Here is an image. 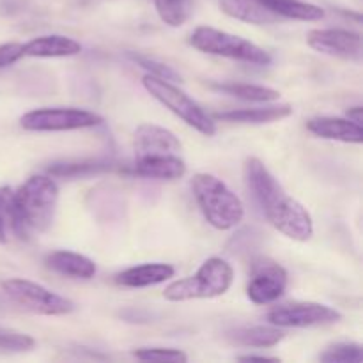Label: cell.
Segmentation results:
<instances>
[{
  "instance_id": "obj_18",
  "label": "cell",
  "mask_w": 363,
  "mask_h": 363,
  "mask_svg": "<svg viewBox=\"0 0 363 363\" xmlns=\"http://www.w3.org/2000/svg\"><path fill=\"white\" fill-rule=\"evenodd\" d=\"M286 337V333L279 328V326H241V328H234L227 332V340L230 344H236L241 347H259V350H266V347H275L280 344Z\"/></svg>"
},
{
  "instance_id": "obj_23",
  "label": "cell",
  "mask_w": 363,
  "mask_h": 363,
  "mask_svg": "<svg viewBox=\"0 0 363 363\" xmlns=\"http://www.w3.org/2000/svg\"><path fill=\"white\" fill-rule=\"evenodd\" d=\"M209 87L222 92V94H229V96H234V98L245 99V101L272 103V101H277V99H280V92L277 91V89L264 87V85L227 82V84H211Z\"/></svg>"
},
{
  "instance_id": "obj_30",
  "label": "cell",
  "mask_w": 363,
  "mask_h": 363,
  "mask_svg": "<svg viewBox=\"0 0 363 363\" xmlns=\"http://www.w3.org/2000/svg\"><path fill=\"white\" fill-rule=\"evenodd\" d=\"M23 59V45L21 43H4L0 45V67L13 66Z\"/></svg>"
},
{
  "instance_id": "obj_22",
  "label": "cell",
  "mask_w": 363,
  "mask_h": 363,
  "mask_svg": "<svg viewBox=\"0 0 363 363\" xmlns=\"http://www.w3.org/2000/svg\"><path fill=\"white\" fill-rule=\"evenodd\" d=\"M112 162L106 160H82V162H55L48 167V172L57 177L78 179V177L96 176L112 170Z\"/></svg>"
},
{
  "instance_id": "obj_25",
  "label": "cell",
  "mask_w": 363,
  "mask_h": 363,
  "mask_svg": "<svg viewBox=\"0 0 363 363\" xmlns=\"http://www.w3.org/2000/svg\"><path fill=\"white\" fill-rule=\"evenodd\" d=\"M155 7L163 23L183 27L191 16V0H155Z\"/></svg>"
},
{
  "instance_id": "obj_1",
  "label": "cell",
  "mask_w": 363,
  "mask_h": 363,
  "mask_svg": "<svg viewBox=\"0 0 363 363\" xmlns=\"http://www.w3.org/2000/svg\"><path fill=\"white\" fill-rule=\"evenodd\" d=\"M245 183L261 208L262 215L279 233L294 241H308L314 236V222L301 202L286 194L282 184L259 158H248L243 167Z\"/></svg>"
},
{
  "instance_id": "obj_7",
  "label": "cell",
  "mask_w": 363,
  "mask_h": 363,
  "mask_svg": "<svg viewBox=\"0 0 363 363\" xmlns=\"http://www.w3.org/2000/svg\"><path fill=\"white\" fill-rule=\"evenodd\" d=\"M2 289L14 303L39 315H66L74 311V303L67 298L46 289L41 284L25 279H9L2 282Z\"/></svg>"
},
{
  "instance_id": "obj_15",
  "label": "cell",
  "mask_w": 363,
  "mask_h": 363,
  "mask_svg": "<svg viewBox=\"0 0 363 363\" xmlns=\"http://www.w3.org/2000/svg\"><path fill=\"white\" fill-rule=\"evenodd\" d=\"M174 275H176V269H174L172 264H165V262H147V264L133 266L130 269H124L123 273H119L116 277V282L124 287L142 289V287H151L167 282Z\"/></svg>"
},
{
  "instance_id": "obj_3",
  "label": "cell",
  "mask_w": 363,
  "mask_h": 363,
  "mask_svg": "<svg viewBox=\"0 0 363 363\" xmlns=\"http://www.w3.org/2000/svg\"><path fill=\"white\" fill-rule=\"evenodd\" d=\"M191 190H194L202 215L215 229L229 230L243 222V202L216 176L197 174L191 179Z\"/></svg>"
},
{
  "instance_id": "obj_27",
  "label": "cell",
  "mask_w": 363,
  "mask_h": 363,
  "mask_svg": "<svg viewBox=\"0 0 363 363\" xmlns=\"http://www.w3.org/2000/svg\"><path fill=\"white\" fill-rule=\"evenodd\" d=\"M133 357L142 362H188L186 353H183L181 350H174V347H138L133 351Z\"/></svg>"
},
{
  "instance_id": "obj_21",
  "label": "cell",
  "mask_w": 363,
  "mask_h": 363,
  "mask_svg": "<svg viewBox=\"0 0 363 363\" xmlns=\"http://www.w3.org/2000/svg\"><path fill=\"white\" fill-rule=\"evenodd\" d=\"M273 14L279 18L298 21H318L325 18V9L303 0H262Z\"/></svg>"
},
{
  "instance_id": "obj_32",
  "label": "cell",
  "mask_w": 363,
  "mask_h": 363,
  "mask_svg": "<svg viewBox=\"0 0 363 363\" xmlns=\"http://www.w3.org/2000/svg\"><path fill=\"white\" fill-rule=\"evenodd\" d=\"M346 117L350 121H353L354 124H360L362 126V106H351L346 112Z\"/></svg>"
},
{
  "instance_id": "obj_11",
  "label": "cell",
  "mask_w": 363,
  "mask_h": 363,
  "mask_svg": "<svg viewBox=\"0 0 363 363\" xmlns=\"http://www.w3.org/2000/svg\"><path fill=\"white\" fill-rule=\"evenodd\" d=\"M307 43L312 50L323 55L362 62V34L346 28H314L307 34Z\"/></svg>"
},
{
  "instance_id": "obj_8",
  "label": "cell",
  "mask_w": 363,
  "mask_h": 363,
  "mask_svg": "<svg viewBox=\"0 0 363 363\" xmlns=\"http://www.w3.org/2000/svg\"><path fill=\"white\" fill-rule=\"evenodd\" d=\"M103 123V117L91 110L82 108H38L21 116L20 126L27 131H74L94 128Z\"/></svg>"
},
{
  "instance_id": "obj_17",
  "label": "cell",
  "mask_w": 363,
  "mask_h": 363,
  "mask_svg": "<svg viewBox=\"0 0 363 363\" xmlns=\"http://www.w3.org/2000/svg\"><path fill=\"white\" fill-rule=\"evenodd\" d=\"M46 268L59 273L62 277H71V279L91 280L96 275V264L92 259L85 255L77 254L69 250H57L52 252L45 257Z\"/></svg>"
},
{
  "instance_id": "obj_13",
  "label": "cell",
  "mask_w": 363,
  "mask_h": 363,
  "mask_svg": "<svg viewBox=\"0 0 363 363\" xmlns=\"http://www.w3.org/2000/svg\"><path fill=\"white\" fill-rule=\"evenodd\" d=\"M135 174L147 179L176 181L186 174V163L179 155L137 156Z\"/></svg>"
},
{
  "instance_id": "obj_12",
  "label": "cell",
  "mask_w": 363,
  "mask_h": 363,
  "mask_svg": "<svg viewBox=\"0 0 363 363\" xmlns=\"http://www.w3.org/2000/svg\"><path fill=\"white\" fill-rule=\"evenodd\" d=\"M135 149H137V156L179 155L181 142L167 128L145 123L135 130Z\"/></svg>"
},
{
  "instance_id": "obj_20",
  "label": "cell",
  "mask_w": 363,
  "mask_h": 363,
  "mask_svg": "<svg viewBox=\"0 0 363 363\" xmlns=\"http://www.w3.org/2000/svg\"><path fill=\"white\" fill-rule=\"evenodd\" d=\"M293 113V106L284 103V105H269L264 108H241L229 110V112L215 113L216 121L223 123H240V124H266L277 123Z\"/></svg>"
},
{
  "instance_id": "obj_26",
  "label": "cell",
  "mask_w": 363,
  "mask_h": 363,
  "mask_svg": "<svg viewBox=\"0 0 363 363\" xmlns=\"http://www.w3.org/2000/svg\"><path fill=\"white\" fill-rule=\"evenodd\" d=\"M319 360L325 363H362L363 350L357 342H337L326 347Z\"/></svg>"
},
{
  "instance_id": "obj_31",
  "label": "cell",
  "mask_w": 363,
  "mask_h": 363,
  "mask_svg": "<svg viewBox=\"0 0 363 363\" xmlns=\"http://www.w3.org/2000/svg\"><path fill=\"white\" fill-rule=\"evenodd\" d=\"M240 362H280L277 357H266V354H245V357H238Z\"/></svg>"
},
{
  "instance_id": "obj_19",
  "label": "cell",
  "mask_w": 363,
  "mask_h": 363,
  "mask_svg": "<svg viewBox=\"0 0 363 363\" xmlns=\"http://www.w3.org/2000/svg\"><path fill=\"white\" fill-rule=\"evenodd\" d=\"M220 9L234 20L252 25H272L280 20L262 0H220Z\"/></svg>"
},
{
  "instance_id": "obj_2",
  "label": "cell",
  "mask_w": 363,
  "mask_h": 363,
  "mask_svg": "<svg viewBox=\"0 0 363 363\" xmlns=\"http://www.w3.org/2000/svg\"><path fill=\"white\" fill-rule=\"evenodd\" d=\"M13 201L25 236L27 230L45 233L55 218L59 186L48 176H32L13 194Z\"/></svg>"
},
{
  "instance_id": "obj_24",
  "label": "cell",
  "mask_w": 363,
  "mask_h": 363,
  "mask_svg": "<svg viewBox=\"0 0 363 363\" xmlns=\"http://www.w3.org/2000/svg\"><path fill=\"white\" fill-rule=\"evenodd\" d=\"M13 194L14 191L11 188L0 186V245L9 243L11 236H25L14 209Z\"/></svg>"
},
{
  "instance_id": "obj_5",
  "label": "cell",
  "mask_w": 363,
  "mask_h": 363,
  "mask_svg": "<svg viewBox=\"0 0 363 363\" xmlns=\"http://www.w3.org/2000/svg\"><path fill=\"white\" fill-rule=\"evenodd\" d=\"M190 45L199 52L209 55L227 57V59L241 60L254 66H268L272 64V55L264 48L257 46L248 39L229 34L213 27H197L190 38Z\"/></svg>"
},
{
  "instance_id": "obj_9",
  "label": "cell",
  "mask_w": 363,
  "mask_h": 363,
  "mask_svg": "<svg viewBox=\"0 0 363 363\" xmlns=\"http://www.w3.org/2000/svg\"><path fill=\"white\" fill-rule=\"evenodd\" d=\"M266 319L269 325L279 328H312V326L339 323L342 314L328 305L315 303V301H294L273 308Z\"/></svg>"
},
{
  "instance_id": "obj_10",
  "label": "cell",
  "mask_w": 363,
  "mask_h": 363,
  "mask_svg": "<svg viewBox=\"0 0 363 363\" xmlns=\"http://www.w3.org/2000/svg\"><path fill=\"white\" fill-rule=\"evenodd\" d=\"M287 272L284 266L272 259H259L252 266L250 282L247 286V296L255 305H268L279 300L287 289Z\"/></svg>"
},
{
  "instance_id": "obj_4",
  "label": "cell",
  "mask_w": 363,
  "mask_h": 363,
  "mask_svg": "<svg viewBox=\"0 0 363 363\" xmlns=\"http://www.w3.org/2000/svg\"><path fill=\"white\" fill-rule=\"evenodd\" d=\"M233 266L220 257H211L199 268L195 275L176 280L165 287L163 298L169 301L208 300L225 294L233 286Z\"/></svg>"
},
{
  "instance_id": "obj_14",
  "label": "cell",
  "mask_w": 363,
  "mask_h": 363,
  "mask_svg": "<svg viewBox=\"0 0 363 363\" xmlns=\"http://www.w3.org/2000/svg\"><path fill=\"white\" fill-rule=\"evenodd\" d=\"M307 130L312 135L326 140L344 142V144H362L363 130L347 117H314L307 121Z\"/></svg>"
},
{
  "instance_id": "obj_28",
  "label": "cell",
  "mask_w": 363,
  "mask_h": 363,
  "mask_svg": "<svg viewBox=\"0 0 363 363\" xmlns=\"http://www.w3.org/2000/svg\"><path fill=\"white\" fill-rule=\"evenodd\" d=\"M34 346L35 340L30 335L0 325V350L23 353V351H30Z\"/></svg>"
},
{
  "instance_id": "obj_16",
  "label": "cell",
  "mask_w": 363,
  "mask_h": 363,
  "mask_svg": "<svg viewBox=\"0 0 363 363\" xmlns=\"http://www.w3.org/2000/svg\"><path fill=\"white\" fill-rule=\"evenodd\" d=\"M82 52V45L66 35L50 34L39 35L23 45V57L55 59V57H73Z\"/></svg>"
},
{
  "instance_id": "obj_6",
  "label": "cell",
  "mask_w": 363,
  "mask_h": 363,
  "mask_svg": "<svg viewBox=\"0 0 363 363\" xmlns=\"http://www.w3.org/2000/svg\"><path fill=\"white\" fill-rule=\"evenodd\" d=\"M142 85L152 98L158 99L162 105H165L170 112L176 113L179 119H183L188 126L197 130L199 133L206 135V137H213L216 133L215 119L208 116L201 108V105H197L190 96L184 94L181 89L170 84L169 80H163V78L147 73L142 78Z\"/></svg>"
},
{
  "instance_id": "obj_29",
  "label": "cell",
  "mask_w": 363,
  "mask_h": 363,
  "mask_svg": "<svg viewBox=\"0 0 363 363\" xmlns=\"http://www.w3.org/2000/svg\"><path fill=\"white\" fill-rule=\"evenodd\" d=\"M130 59L133 60V62H137L140 67H144L149 74H155V77H160L163 78V80H169V82L181 80V77L172 69V67L160 62V60L149 59V57H144V55H135V53H130Z\"/></svg>"
}]
</instances>
